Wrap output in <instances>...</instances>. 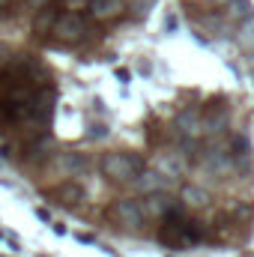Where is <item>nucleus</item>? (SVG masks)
<instances>
[{"label": "nucleus", "instance_id": "nucleus-1", "mask_svg": "<svg viewBox=\"0 0 254 257\" xmlns=\"http://www.w3.org/2000/svg\"><path fill=\"white\" fill-rule=\"evenodd\" d=\"M159 239L165 245H174V248H186V245H194L203 239V230L197 221H191L183 215L180 206L168 209L165 212V221H162V230H159Z\"/></svg>", "mask_w": 254, "mask_h": 257}, {"label": "nucleus", "instance_id": "nucleus-2", "mask_svg": "<svg viewBox=\"0 0 254 257\" xmlns=\"http://www.w3.org/2000/svg\"><path fill=\"white\" fill-rule=\"evenodd\" d=\"M141 171V162L132 153H108L102 159V174L114 183H132Z\"/></svg>", "mask_w": 254, "mask_h": 257}, {"label": "nucleus", "instance_id": "nucleus-3", "mask_svg": "<svg viewBox=\"0 0 254 257\" xmlns=\"http://www.w3.org/2000/svg\"><path fill=\"white\" fill-rule=\"evenodd\" d=\"M54 33L63 39V42H81L84 39V33H87V21L81 18V15H63V18H57V24H54Z\"/></svg>", "mask_w": 254, "mask_h": 257}, {"label": "nucleus", "instance_id": "nucleus-4", "mask_svg": "<svg viewBox=\"0 0 254 257\" xmlns=\"http://www.w3.org/2000/svg\"><path fill=\"white\" fill-rule=\"evenodd\" d=\"M174 128L183 135V138H200L203 135V120H200V111H191V108H183L174 120Z\"/></svg>", "mask_w": 254, "mask_h": 257}, {"label": "nucleus", "instance_id": "nucleus-5", "mask_svg": "<svg viewBox=\"0 0 254 257\" xmlns=\"http://www.w3.org/2000/svg\"><path fill=\"white\" fill-rule=\"evenodd\" d=\"M227 117H230V111H227L224 102H209L206 111L200 114V120H203V132H221V128L227 126Z\"/></svg>", "mask_w": 254, "mask_h": 257}, {"label": "nucleus", "instance_id": "nucleus-6", "mask_svg": "<svg viewBox=\"0 0 254 257\" xmlns=\"http://www.w3.org/2000/svg\"><path fill=\"white\" fill-rule=\"evenodd\" d=\"M114 215L120 218V224H126V227H138V224L144 221V206H141L138 200H117Z\"/></svg>", "mask_w": 254, "mask_h": 257}, {"label": "nucleus", "instance_id": "nucleus-7", "mask_svg": "<svg viewBox=\"0 0 254 257\" xmlns=\"http://www.w3.org/2000/svg\"><path fill=\"white\" fill-rule=\"evenodd\" d=\"M171 183H174V180H171V177H165L162 171H144V174L138 171V189H141L144 194L165 192V189H168Z\"/></svg>", "mask_w": 254, "mask_h": 257}, {"label": "nucleus", "instance_id": "nucleus-8", "mask_svg": "<svg viewBox=\"0 0 254 257\" xmlns=\"http://www.w3.org/2000/svg\"><path fill=\"white\" fill-rule=\"evenodd\" d=\"M54 168H57L63 177H78V174L87 168V162H84V156H81V153H57Z\"/></svg>", "mask_w": 254, "mask_h": 257}, {"label": "nucleus", "instance_id": "nucleus-9", "mask_svg": "<svg viewBox=\"0 0 254 257\" xmlns=\"http://www.w3.org/2000/svg\"><path fill=\"white\" fill-rule=\"evenodd\" d=\"M200 165H203V171H209V174H227V171H230V156L221 153V150H206L203 159H200Z\"/></svg>", "mask_w": 254, "mask_h": 257}, {"label": "nucleus", "instance_id": "nucleus-10", "mask_svg": "<svg viewBox=\"0 0 254 257\" xmlns=\"http://www.w3.org/2000/svg\"><path fill=\"white\" fill-rule=\"evenodd\" d=\"M156 171H162L165 177H180L183 171H186V159L180 156V153H168V156H159L156 159Z\"/></svg>", "mask_w": 254, "mask_h": 257}, {"label": "nucleus", "instance_id": "nucleus-11", "mask_svg": "<svg viewBox=\"0 0 254 257\" xmlns=\"http://www.w3.org/2000/svg\"><path fill=\"white\" fill-rule=\"evenodd\" d=\"M123 9V0H90V15L93 18H111Z\"/></svg>", "mask_w": 254, "mask_h": 257}, {"label": "nucleus", "instance_id": "nucleus-12", "mask_svg": "<svg viewBox=\"0 0 254 257\" xmlns=\"http://www.w3.org/2000/svg\"><path fill=\"white\" fill-rule=\"evenodd\" d=\"M183 200H186V206L203 209V206L209 203V192H206V189H197V186H189V189L183 192Z\"/></svg>", "mask_w": 254, "mask_h": 257}, {"label": "nucleus", "instance_id": "nucleus-13", "mask_svg": "<svg viewBox=\"0 0 254 257\" xmlns=\"http://www.w3.org/2000/svg\"><path fill=\"white\" fill-rule=\"evenodd\" d=\"M168 209H174V206L168 203V197H162L159 192H153V197L144 203V215H165Z\"/></svg>", "mask_w": 254, "mask_h": 257}, {"label": "nucleus", "instance_id": "nucleus-14", "mask_svg": "<svg viewBox=\"0 0 254 257\" xmlns=\"http://www.w3.org/2000/svg\"><path fill=\"white\" fill-rule=\"evenodd\" d=\"M54 24H57V9H42L39 15H36V21H33V30L36 33H45V30H54Z\"/></svg>", "mask_w": 254, "mask_h": 257}, {"label": "nucleus", "instance_id": "nucleus-15", "mask_svg": "<svg viewBox=\"0 0 254 257\" xmlns=\"http://www.w3.org/2000/svg\"><path fill=\"white\" fill-rule=\"evenodd\" d=\"M227 6H230V18H239V21H245V18H251V15H254L251 0H230Z\"/></svg>", "mask_w": 254, "mask_h": 257}, {"label": "nucleus", "instance_id": "nucleus-16", "mask_svg": "<svg viewBox=\"0 0 254 257\" xmlns=\"http://www.w3.org/2000/svg\"><path fill=\"white\" fill-rule=\"evenodd\" d=\"M236 42H239V45H245V48H251V45H254V15H251V18H245V21L239 24Z\"/></svg>", "mask_w": 254, "mask_h": 257}, {"label": "nucleus", "instance_id": "nucleus-17", "mask_svg": "<svg viewBox=\"0 0 254 257\" xmlns=\"http://www.w3.org/2000/svg\"><path fill=\"white\" fill-rule=\"evenodd\" d=\"M57 194L63 197L66 206H75V203H81V200H84V192H81L78 186H63V189H60Z\"/></svg>", "mask_w": 254, "mask_h": 257}, {"label": "nucleus", "instance_id": "nucleus-18", "mask_svg": "<svg viewBox=\"0 0 254 257\" xmlns=\"http://www.w3.org/2000/svg\"><path fill=\"white\" fill-rule=\"evenodd\" d=\"M233 156H236V159H239V156H242V159H248V156H251L248 138H242V135H236V138H233Z\"/></svg>", "mask_w": 254, "mask_h": 257}, {"label": "nucleus", "instance_id": "nucleus-19", "mask_svg": "<svg viewBox=\"0 0 254 257\" xmlns=\"http://www.w3.org/2000/svg\"><path fill=\"white\" fill-rule=\"evenodd\" d=\"M105 135H108L105 126H93V132H90V138H105Z\"/></svg>", "mask_w": 254, "mask_h": 257}, {"label": "nucleus", "instance_id": "nucleus-20", "mask_svg": "<svg viewBox=\"0 0 254 257\" xmlns=\"http://www.w3.org/2000/svg\"><path fill=\"white\" fill-rule=\"evenodd\" d=\"M165 30H177V15H168L165 18Z\"/></svg>", "mask_w": 254, "mask_h": 257}, {"label": "nucleus", "instance_id": "nucleus-21", "mask_svg": "<svg viewBox=\"0 0 254 257\" xmlns=\"http://www.w3.org/2000/svg\"><path fill=\"white\" fill-rule=\"evenodd\" d=\"M36 218H39V221H51V212H48V209H36Z\"/></svg>", "mask_w": 254, "mask_h": 257}, {"label": "nucleus", "instance_id": "nucleus-22", "mask_svg": "<svg viewBox=\"0 0 254 257\" xmlns=\"http://www.w3.org/2000/svg\"><path fill=\"white\" fill-rule=\"evenodd\" d=\"M117 81H123V84H126V81H129V69H117Z\"/></svg>", "mask_w": 254, "mask_h": 257}, {"label": "nucleus", "instance_id": "nucleus-23", "mask_svg": "<svg viewBox=\"0 0 254 257\" xmlns=\"http://www.w3.org/2000/svg\"><path fill=\"white\" fill-rule=\"evenodd\" d=\"M30 6H48V0H27Z\"/></svg>", "mask_w": 254, "mask_h": 257}, {"label": "nucleus", "instance_id": "nucleus-24", "mask_svg": "<svg viewBox=\"0 0 254 257\" xmlns=\"http://www.w3.org/2000/svg\"><path fill=\"white\" fill-rule=\"evenodd\" d=\"M9 6V0H0V9H6Z\"/></svg>", "mask_w": 254, "mask_h": 257}, {"label": "nucleus", "instance_id": "nucleus-25", "mask_svg": "<svg viewBox=\"0 0 254 257\" xmlns=\"http://www.w3.org/2000/svg\"><path fill=\"white\" fill-rule=\"evenodd\" d=\"M248 66H251V69H254V54H251V57H248Z\"/></svg>", "mask_w": 254, "mask_h": 257}, {"label": "nucleus", "instance_id": "nucleus-26", "mask_svg": "<svg viewBox=\"0 0 254 257\" xmlns=\"http://www.w3.org/2000/svg\"><path fill=\"white\" fill-rule=\"evenodd\" d=\"M218 3H230V0H218Z\"/></svg>", "mask_w": 254, "mask_h": 257}]
</instances>
